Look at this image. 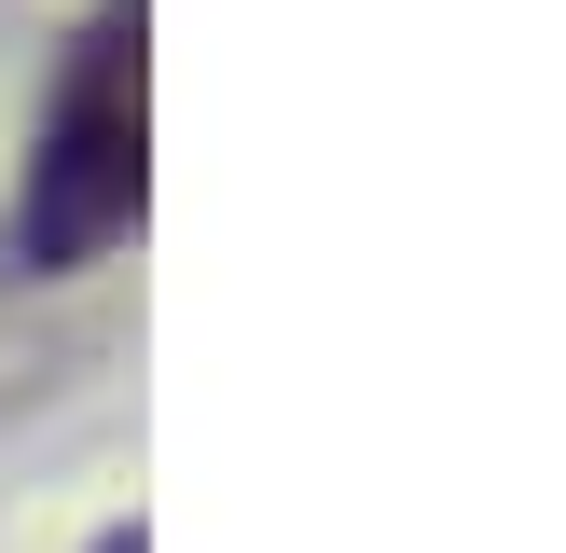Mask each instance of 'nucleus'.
<instances>
[{
  "label": "nucleus",
  "mask_w": 566,
  "mask_h": 553,
  "mask_svg": "<svg viewBox=\"0 0 566 553\" xmlns=\"http://www.w3.org/2000/svg\"><path fill=\"white\" fill-rule=\"evenodd\" d=\"M138 221V0H97V28L55 70V111L28 138L14 221H0V276H83Z\"/></svg>",
  "instance_id": "obj_1"
}]
</instances>
